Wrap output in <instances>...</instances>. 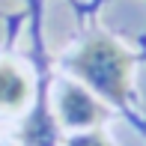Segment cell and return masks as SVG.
Returning <instances> with one entry per match:
<instances>
[{
	"label": "cell",
	"instance_id": "6da1fadb",
	"mask_svg": "<svg viewBox=\"0 0 146 146\" xmlns=\"http://www.w3.org/2000/svg\"><path fill=\"white\" fill-rule=\"evenodd\" d=\"M128 66H131L128 54L110 39L90 42L75 60L78 75L87 84H92L98 92H104L108 98H116V102L125 96V87H128Z\"/></svg>",
	"mask_w": 146,
	"mask_h": 146
},
{
	"label": "cell",
	"instance_id": "7a4b0ae2",
	"mask_svg": "<svg viewBox=\"0 0 146 146\" xmlns=\"http://www.w3.org/2000/svg\"><path fill=\"white\" fill-rule=\"evenodd\" d=\"M60 116L69 128H90L104 116V110L84 87H66L60 92Z\"/></svg>",
	"mask_w": 146,
	"mask_h": 146
},
{
	"label": "cell",
	"instance_id": "3957f363",
	"mask_svg": "<svg viewBox=\"0 0 146 146\" xmlns=\"http://www.w3.org/2000/svg\"><path fill=\"white\" fill-rule=\"evenodd\" d=\"M30 98V81L18 66L0 63V110H18Z\"/></svg>",
	"mask_w": 146,
	"mask_h": 146
},
{
	"label": "cell",
	"instance_id": "277c9868",
	"mask_svg": "<svg viewBox=\"0 0 146 146\" xmlns=\"http://www.w3.org/2000/svg\"><path fill=\"white\" fill-rule=\"evenodd\" d=\"M69 146H110V143L104 140L102 134H81V137H75Z\"/></svg>",
	"mask_w": 146,
	"mask_h": 146
}]
</instances>
